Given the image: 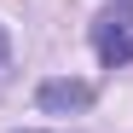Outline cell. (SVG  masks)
I'll return each mask as SVG.
<instances>
[{
	"label": "cell",
	"mask_w": 133,
	"mask_h": 133,
	"mask_svg": "<svg viewBox=\"0 0 133 133\" xmlns=\"http://www.w3.org/2000/svg\"><path fill=\"white\" fill-rule=\"evenodd\" d=\"M93 46H98V58L110 64V70L133 64V0H116V6L98 12V23H93Z\"/></svg>",
	"instance_id": "obj_1"
},
{
	"label": "cell",
	"mask_w": 133,
	"mask_h": 133,
	"mask_svg": "<svg viewBox=\"0 0 133 133\" xmlns=\"http://www.w3.org/2000/svg\"><path fill=\"white\" fill-rule=\"evenodd\" d=\"M41 110L46 116H75V110L93 104V81H70V75H58V81H41Z\"/></svg>",
	"instance_id": "obj_2"
},
{
	"label": "cell",
	"mask_w": 133,
	"mask_h": 133,
	"mask_svg": "<svg viewBox=\"0 0 133 133\" xmlns=\"http://www.w3.org/2000/svg\"><path fill=\"white\" fill-rule=\"evenodd\" d=\"M0 64H6V29H0Z\"/></svg>",
	"instance_id": "obj_3"
},
{
	"label": "cell",
	"mask_w": 133,
	"mask_h": 133,
	"mask_svg": "<svg viewBox=\"0 0 133 133\" xmlns=\"http://www.w3.org/2000/svg\"><path fill=\"white\" fill-rule=\"evenodd\" d=\"M29 133H35V127H29Z\"/></svg>",
	"instance_id": "obj_4"
}]
</instances>
